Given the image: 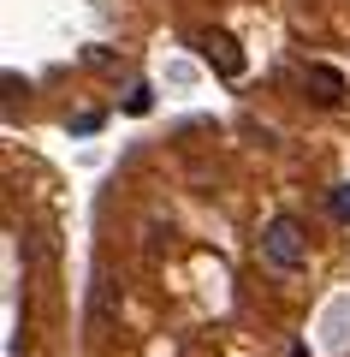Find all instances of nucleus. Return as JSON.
<instances>
[{
  "instance_id": "f257e3e1",
  "label": "nucleus",
  "mask_w": 350,
  "mask_h": 357,
  "mask_svg": "<svg viewBox=\"0 0 350 357\" xmlns=\"http://www.w3.org/2000/svg\"><path fill=\"white\" fill-rule=\"evenodd\" d=\"M262 256H267L273 268H285V274H291V268H303V262H309V232H303L291 215L267 220V232H262Z\"/></svg>"
},
{
  "instance_id": "f03ea898",
  "label": "nucleus",
  "mask_w": 350,
  "mask_h": 357,
  "mask_svg": "<svg viewBox=\"0 0 350 357\" xmlns=\"http://www.w3.org/2000/svg\"><path fill=\"white\" fill-rule=\"evenodd\" d=\"M196 48H202V60H208L220 77H244V66H250V60H244V48H238V36H225V30H208Z\"/></svg>"
},
{
  "instance_id": "7ed1b4c3",
  "label": "nucleus",
  "mask_w": 350,
  "mask_h": 357,
  "mask_svg": "<svg viewBox=\"0 0 350 357\" xmlns=\"http://www.w3.org/2000/svg\"><path fill=\"white\" fill-rule=\"evenodd\" d=\"M309 96L333 107L338 96H344V72H338V66H309Z\"/></svg>"
},
{
  "instance_id": "20e7f679",
  "label": "nucleus",
  "mask_w": 350,
  "mask_h": 357,
  "mask_svg": "<svg viewBox=\"0 0 350 357\" xmlns=\"http://www.w3.org/2000/svg\"><path fill=\"white\" fill-rule=\"evenodd\" d=\"M333 215L350 220V185H333Z\"/></svg>"
}]
</instances>
